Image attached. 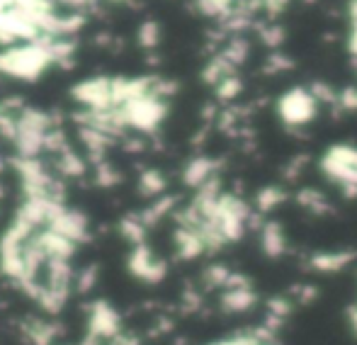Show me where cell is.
<instances>
[{
  "mask_svg": "<svg viewBox=\"0 0 357 345\" xmlns=\"http://www.w3.org/2000/svg\"><path fill=\"white\" fill-rule=\"evenodd\" d=\"M54 63L52 54L42 44H24L0 52V73L17 81H37Z\"/></svg>",
  "mask_w": 357,
  "mask_h": 345,
  "instance_id": "1",
  "label": "cell"
},
{
  "mask_svg": "<svg viewBox=\"0 0 357 345\" xmlns=\"http://www.w3.org/2000/svg\"><path fill=\"white\" fill-rule=\"evenodd\" d=\"M319 112V100L306 88H291L278 100V114L289 127H304Z\"/></svg>",
  "mask_w": 357,
  "mask_h": 345,
  "instance_id": "2",
  "label": "cell"
},
{
  "mask_svg": "<svg viewBox=\"0 0 357 345\" xmlns=\"http://www.w3.org/2000/svg\"><path fill=\"white\" fill-rule=\"evenodd\" d=\"M122 112L127 117L129 127L139 129L144 134H153L158 129V124L165 119V114H168V105H165V100L149 95V98L134 100V102L124 105Z\"/></svg>",
  "mask_w": 357,
  "mask_h": 345,
  "instance_id": "3",
  "label": "cell"
},
{
  "mask_svg": "<svg viewBox=\"0 0 357 345\" xmlns=\"http://www.w3.org/2000/svg\"><path fill=\"white\" fill-rule=\"evenodd\" d=\"M71 98L85 109H114L112 102V78H88L71 88Z\"/></svg>",
  "mask_w": 357,
  "mask_h": 345,
  "instance_id": "4",
  "label": "cell"
},
{
  "mask_svg": "<svg viewBox=\"0 0 357 345\" xmlns=\"http://www.w3.org/2000/svg\"><path fill=\"white\" fill-rule=\"evenodd\" d=\"M127 268L137 279H144V282H151V284L160 282V279H165V275H168V263L155 256L146 243L132 248V253H129V258H127Z\"/></svg>",
  "mask_w": 357,
  "mask_h": 345,
  "instance_id": "5",
  "label": "cell"
},
{
  "mask_svg": "<svg viewBox=\"0 0 357 345\" xmlns=\"http://www.w3.org/2000/svg\"><path fill=\"white\" fill-rule=\"evenodd\" d=\"M88 333L102 341H112L117 333H122V319L105 299H98L88 307Z\"/></svg>",
  "mask_w": 357,
  "mask_h": 345,
  "instance_id": "6",
  "label": "cell"
},
{
  "mask_svg": "<svg viewBox=\"0 0 357 345\" xmlns=\"http://www.w3.org/2000/svg\"><path fill=\"white\" fill-rule=\"evenodd\" d=\"M47 229H52V231H56L59 236H63V238H68V241H73L75 246H78V243H85L90 238L88 217H85L83 212H78V209L63 207L61 212L56 214V219H54V222L49 224Z\"/></svg>",
  "mask_w": 357,
  "mask_h": 345,
  "instance_id": "7",
  "label": "cell"
},
{
  "mask_svg": "<svg viewBox=\"0 0 357 345\" xmlns=\"http://www.w3.org/2000/svg\"><path fill=\"white\" fill-rule=\"evenodd\" d=\"M216 171H219V163L212 161V158H207V156H197L185 166L183 183L188 185V187L199 190L204 183H209L212 178H216Z\"/></svg>",
  "mask_w": 357,
  "mask_h": 345,
  "instance_id": "8",
  "label": "cell"
},
{
  "mask_svg": "<svg viewBox=\"0 0 357 345\" xmlns=\"http://www.w3.org/2000/svg\"><path fill=\"white\" fill-rule=\"evenodd\" d=\"M260 248L268 258H282L287 253L284 229L278 222H268L260 227Z\"/></svg>",
  "mask_w": 357,
  "mask_h": 345,
  "instance_id": "9",
  "label": "cell"
},
{
  "mask_svg": "<svg viewBox=\"0 0 357 345\" xmlns=\"http://www.w3.org/2000/svg\"><path fill=\"white\" fill-rule=\"evenodd\" d=\"M54 168H56V173L61 175V178H83V175L88 173V163H85L73 148L63 151L61 156H54Z\"/></svg>",
  "mask_w": 357,
  "mask_h": 345,
  "instance_id": "10",
  "label": "cell"
},
{
  "mask_svg": "<svg viewBox=\"0 0 357 345\" xmlns=\"http://www.w3.org/2000/svg\"><path fill=\"white\" fill-rule=\"evenodd\" d=\"M117 229H119V233L132 243V248L146 243V231H149V227L144 224L142 214H127V217H122Z\"/></svg>",
  "mask_w": 357,
  "mask_h": 345,
  "instance_id": "11",
  "label": "cell"
},
{
  "mask_svg": "<svg viewBox=\"0 0 357 345\" xmlns=\"http://www.w3.org/2000/svg\"><path fill=\"white\" fill-rule=\"evenodd\" d=\"M353 253H319V256L311 258V265H314L319 273H340V270H345L350 263H353Z\"/></svg>",
  "mask_w": 357,
  "mask_h": 345,
  "instance_id": "12",
  "label": "cell"
},
{
  "mask_svg": "<svg viewBox=\"0 0 357 345\" xmlns=\"http://www.w3.org/2000/svg\"><path fill=\"white\" fill-rule=\"evenodd\" d=\"M236 66L234 63H229L224 56H214L212 61L204 66V71H202V78H204V83H209V86H219L221 81H226V78H231V76H236Z\"/></svg>",
  "mask_w": 357,
  "mask_h": 345,
  "instance_id": "13",
  "label": "cell"
},
{
  "mask_svg": "<svg viewBox=\"0 0 357 345\" xmlns=\"http://www.w3.org/2000/svg\"><path fill=\"white\" fill-rule=\"evenodd\" d=\"M321 163H331V166H343V168H353L357 171V148L348 146V144H338V146H331L324 153Z\"/></svg>",
  "mask_w": 357,
  "mask_h": 345,
  "instance_id": "14",
  "label": "cell"
},
{
  "mask_svg": "<svg viewBox=\"0 0 357 345\" xmlns=\"http://www.w3.org/2000/svg\"><path fill=\"white\" fill-rule=\"evenodd\" d=\"M165 187H168V183H165L163 173L155 171V168H149V171H144L142 178H139V192H142L144 197H151V199L163 197Z\"/></svg>",
  "mask_w": 357,
  "mask_h": 345,
  "instance_id": "15",
  "label": "cell"
},
{
  "mask_svg": "<svg viewBox=\"0 0 357 345\" xmlns=\"http://www.w3.org/2000/svg\"><path fill=\"white\" fill-rule=\"evenodd\" d=\"M296 202H299L304 209H309L311 214H328L331 212V204L326 202L324 194L316 192V190H311V187L301 190V192L296 194Z\"/></svg>",
  "mask_w": 357,
  "mask_h": 345,
  "instance_id": "16",
  "label": "cell"
},
{
  "mask_svg": "<svg viewBox=\"0 0 357 345\" xmlns=\"http://www.w3.org/2000/svg\"><path fill=\"white\" fill-rule=\"evenodd\" d=\"M248 52H250L248 42H245L243 37H236V39H231V42L226 44V49L221 52V56L238 68L241 63H245V59H248Z\"/></svg>",
  "mask_w": 357,
  "mask_h": 345,
  "instance_id": "17",
  "label": "cell"
},
{
  "mask_svg": "<svg viewBox=\"0 0 357 345\" xmlns=\"http://www.w3.org/2000/svg\"><path fill=\"white\" fill-rule=\"evenodd\" d=\"M282 202H284L282 187H275V185H268V187H263L258 192V197H255V204H258L260 212H273V209L280 207Z\"/></svg>",
  "mask_w": 357,
  "mask_h": 345,
  "instance_id": "18",
  "label": "cell"
},
{
  "mask_svg": "<svg viewBox=\"0 0 357 345\" xmlns=\"http://www.w3.org/2000/svg\"><path fill=\"white\" fill-rule=\"evenodd\" d=\"M93 183L98 185V187H114V185L122 183V173L105 161V163H100V166H95Z\"/></svg>",
  "mask_w": 357,
  "mask_h": 345,
  "instance_id": "19",
  "label": "cell"
},
{
  "mask_svg": "<svg viewBox=\"0 0 357 345\" xmlns=\"http://www.w3.org/2000/svg\"><path fill=\"white\" fill-rule=\"evenodd\" d=\"M98 277H100V268H98V265H88V268H83L78 275H75L73 289H75L78 294L93 292V287L98 284Z\"/></svg>",
  "mask_w": 357,
  "mask_h": 345,
  "instance_id": "20",
  "label": "cell"
},
{
  "mask_svg": "<svg viewBox=\"0 0 357 345\" xmlns=\"http://www.w3.org/2000/svg\"><path fill=\"white\" fill-rule=\"evenodd\" d=\"M139 47L146 49V52H151V49L158 47L160 42V27L158 22H153V20H146V22L139 27Z\"/></svg>",
  "mask_w": 357,
  "mask_h": 345,
  "instance_id": "21",
  "label": "cell"
},
{
  "mask_svg": "<svg viewBox=\"0 0 357 345\" xmlns=\"http://www.w3.org/2000/svg\"><path fill=\"white\" fill-rule=\"evenodd\" d=\"M241 90H243V83H241L236 76H231V78H226V81H221L219 86H216V98L224 100V102H229V100L238 98Z\"/></svg>",
  "mask_w": 357,
  "mask_h": 345,
  "instance_id": "22",
  "label": "cell"
},
{
  "mask_svg": "<svg viewBox=\"0 0 357 345\" xmlns=\"http://www.w3.org/2000/svg\"><path fill=\"white\" fill-rule=\"evenodd\" d=\"M258 32H260V39L273 49H278L280 44L284 42V29L278 27V24H260Z\"/></svg>",
  "mask_w": 357,
  "mask_h": 345,
  "instance_id": "23",
  "label": "cell"
},
{
  "mask_svg": "<svg viewBox=\"0 0 357 345\" xmlns=\"http://www.w3.org/2000/svg\"><path fill=\"white\" fill-rule=\"evenodd\" d=\"M338 109L343 112H357V88L350 86V88H343L338 93Z\"/></svg>",
  "mask_w": 357,
  "mask_h": 345,
  "instance_id": "24",
  "label": "cell"
},
{
  "mask_svg": "<svg viewBox=\"0 0 357 345\" xmlns=\"http://www.w3.org/2000/svg\"><path fill=\"white\" fill-rule=\"evenodd\" d=\"M311 95H314L319 102H328V105L338 102V93H335V90L331 88L328 83H321V81L314 83V86H311Z\"/></svg>",
  "mask_w": 357,
  "mask_h": 345,
  "instance_id": "25",
  "label": "cell"
},
{
  "mask_svg": "<svg viewBox=\"0 0 357 345\" xmlns=\"http://www.w3.org/2000/svg\"><path fill=\"white\" fill-rule=\"evenodd\" d=\"M289 68H291V59H287L282 52H273V54H270V59H268V71L270 73L289 71Z\"/></svg>",
  "mask_w": 357,
  "mask_h": 345,
  "instance_id": "26",
  "label": "cell"
},
{
  "mask_svg": "<svg viewBox=\"0 0 357 345\" xmlns=\"http://www.w3.org/2000/svg\"><path fill=\"white\" fill-rule=\"evenodd\" d=\"M287 5H289V0H263V8H265V13H268L270 17H278V15H282L287 10Z\"/></svg>",
  "mask_w": 357,
  "mask_h": 345,
  "instance_id": "27",
  "label": "cell"
},
{
  "mask_svg": "<svg viewBox=\"0 0 357 345\" xmlns=\"http://www.w3.org/2000/svg\"><path fill=\"white\" fill-rule=\"evenodd\" d=\"M107 345H142L139 343L137 336H132V333H117V336L112 338V341H107Z\"/></svg>",
  "mask_w": 357,
  "mask_h": 345,
  "instance_id": "28",
  "label": "cell"
},
{
  "mask_svg": "<svg viewBox=\"0 0 357 345\" xmlns=\"http://www.w3.org/2000/svg\"><path fill=\"white\" fill-rule=\"evenodd\" d=\"M348 47H350V54H353V59L357 61V24H353V32H350V42H348Z\"/></svg>",
  "mask_w": 357,
  "mask_h": 345,
  "instance_id": "29",
  "label": "cell"
},
{
  "mask_svg": "<svg viewBox=\"0 0 357 345\" xmlns=\"http://www.w3.org/2000/svg\"><path fill=\"white\" fill-rule=\"evenodd\" d=\"M105 341L102 338H98V336H93V333H85V338L80 341L78 345H102Z\"/></svg>",
  "mask_w": 357,
  "mask_h": 345,
  "instance_id": "30",
  "label": "cell"
},
{
  "mask_svg": "<svg viewBox=\"0 0 357 345\" xmlns=\"http://www.w3.org/2000/svg\"><path fill=\"white\" fill-rule=\"evenodd\" d=\"M348 321H350V328H353V331L357 333V304L348 312Z\"/></svg>",
  "mask_w": 357,
  "mask_h": 345,
  "instance_id": "31",
  "label": "cell"
},
{
  "mask_svg": "<svg viewBox=\"0 0 357 345\" xmlns=\"http://www.w3.org/2000/svg\"><path fill=\"white\" fill-rule=\"evenodd\" d=\"M3 171H5V158L0 156V173H3Z\"/></svg>",
  "mask_w": 357,
  "mask_h": 345,
  "instance_id": "32",
  "label": "cell"
},
{
  "mask_svg": "<svg viewBox=\"0 0 357 345\" xmlns=\"http://www.w3.org/2000/svg\"><path fill=\"white\" fill-rule=\"evenodd\" d=\"M0 197H5V187H3V185H0Z\"/></svg>",
  "mask_w": 357,
  "mask_h": 345,
  "instance_id": "33",
  "label": "cell"
},
{
  "mask_svg": "<svg viewBox=\"0 0 357 345\" xmlns=\"http://www.w3.org/2000/svg\"><path fill=\"white\" fill-rule=\"evenodd\" d=\"M304 3H316V0H304Z\"/></svg>",
  "mask_w": 357,
  "mask_h": 345,
  "instance_id": "34",
  "label": "cell"
},
{
  "mask_svg": "<svg viewBox=\"0 0 357 345\" xmlns=\"http://www.w3.org/2000/svg\"><path fill=\"white\" fill-rule=\"evenodd\" d=\"M114 3H124V0H114Z\"/></svg>",
  "mask_w": 357,
  "mask_h": 345,
  "instance_id": "35",
  "label": "cell"
},
{
  "mask_svg": "<svg viewBox=\"0 0 357 345\" xmlns=\"http://www.w3.org/2000/svg\"><path fill=\"white\" fill-rule=\"evenodd\" d=\"M0 114H3V109H0Z\"/></svg>",
  "mask_w": 357,
  "mask_h": 345,
  "instance_id": "36",
  "label": "cell"
}]
</instances>
